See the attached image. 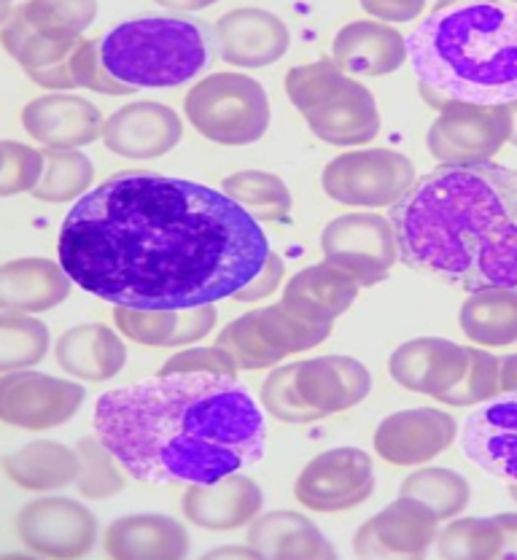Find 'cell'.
Masks as SVG:
<instances>
[{
  "mask_svg": "<svg viewBox=\"0 0 517 560\" xmlns=\"http://www.w3.org/2000/svg\"><path fill=\"white\" fill-rule=\"evenodd\" d=\"M259 221L224 191L119 173L86 191L60 230L75 285L132 311H189L235 296L270 256Z\"/></svg>",
  "mask_w": 517,
  "mask_h": 560,
  "instance_id": "cell-1",
  "label": "cell"
},
{
  "mask_svg": "<svg viewBox=\"0 0 517 560\" xmlns=\"http://www.w3.org/2000/svg\"><path fill=\"white\" fill-rule=\"evenodd\" d=\"M92 429L127 475L154 486H211L259 464L267 420L235 377L156 375L97 399Z\"/></svg>",
  "mask_w": 517,
  "mask_h": 560,
  "instance_id": "cell-2",
  "label": "cell"
},
{
  "mask_svg": "<svg viewBox=\"0 0 517 560\" xmlns=\"http://www.w3.org/2000/svg\"><path fill=\"white\" fill-rule=\"evenodd\" d=\"M399 259L458 289H517V171L439 165L391 208Z\"/></svg>",
  "mask_w": 517,
  "mask_h": 560,
  "instance_id": "cell-3",
  "label": "cell"
},
{
  "mask_svg": "<svg viewBox=\"0 0 517 560\" xmlns=\"http://www.w3.org/2000/svg\"><path fill=\"white\" fill-rule=\"evenodd\" d=\"M418 84L453 103L496 108L517 101V5H439L407 38Z\"/></svg>",
  "mask_w": 517,
  "mask_h": 560,
  "instance_id": "cell-4",
  "label": "cell"
},
{
  "mask_svg": "<svg viewBox=\"0 0 517 560\" xmlns=\"http://www.w3.org/2000/svg\"><path fill=\"white\" fill-rule=\"evenodd\" d=\"M103 68L130 90H167L208 66V35L200 22L178 16H138L101 38Z\"/></svg>",
  "mask_w": 517,
  "mask_h": 560,
  "instance_id": "cell-5",
  "label": "cell"
},
{
  "mask_svg": "<svg viewBox=\"0 0 517 560\" xmlns=\"http://www.w3.org/2000/svg\"><path fill=\"white\" fill-rule=\"evenodd\" d=\"M186 119L202 138L222 145H248L270 127V101L259 81L243 73H213L189 90Z\"/></svg>",
  "mask_w": 517,
  "mask_h": 560,
  "instance_id": "cell-6",
  "label": "cell"
},
{
  "mask_svg": "<svg viewBox=\"0 0 517 560\" xmlns=\"http://www.w3.org/2000/svg\"><path fill=\"white\" fill-rule=\"evenodd\" d=\"M329 335L332 324H313L286 305H270L226 324L216 346L232 355L237 370H265L278 366L286 355L321 346Z\"/></svg>",
  "mask_w": 517,
  "mask_h": 560,
  "instance_id": "cell-7",
  "label": "cell"
},
{
  "mask_svg": "<svg viewBox=\"0 0 517 560\" xmlns=\"http://www.w3.org/2000/svg\"><path fill=\"white\" fill-rule=\"evenodd\" d=\"M321 184L340 206L393 208L415 186V165L399 151H348L329 162Z\"/></svg>",
  "mask_w": 517,
  "mask_h": 560,
  "instance_id": "cell-8",
  "label": "cell"
},
{
  "mask_svg": "<svg viewBox=\"0 0 517 560\" xmlns=\"http://www.w3.org/2000/svg\"><path fill=\"white\" fill-rule=\"evenodd\" d=\"M513 132L509 105L482 108V105L450 103L428 127V154L443 165H482L491 162Z\"/></svg>",
  "mask_w": 517,
  "mask_h": 560,
  "instance_id": "cell-9",
  "label": "cell"
},
{
  "mask_svg": "<svg viewBox=\"0 0 517 560\" xmlns=\"http://www.w3.org/2000/svg\"><path fill=\"white\" fill-rule=\"evenodd\" d=\"M321 248L327 261L342 267L359 285H377L399 259L391 221L375 213L337 215L324 226Z\"/></svg>",
  "mask_w": 517,
  "mask_h": 560,
  "instance_id": "cell-10",
  "label": "cell"
},
{
  "mask_svg": "<svg viewBox=\"0 0 517 560\" xmlns=\"http://www.w3.org/2000/svg\"><path fill=\"white\" fill-rule=\"evenodd\" d=\"M375 490L372 458L359 447H334L310 460L296 477L294 495L313 512H342L364 504Z\"/></svg>",
  "mask_w": 517,
  "mask_h": 560,
  "instance_id": "cell-11",
  "label": "cell"
},
{
  "mask_svg": "<svg viewBox=\"0 0 517 560\" xmlns=\"http://www.w3.org/2000/svg\"><path fill=\"white\" fill-rule=\"evenodd\" d=\"M84 401L79 383L40 372H5L0 381V420L25 431H46L68 423Z\"/></svg>",
  "mask_w": 517,
  "mask_h": 560,
  "instance_id": "cell-12",
  "label": "cell"
},
{
  "mask_svg": "<svg viewBox=\"0 0 517 560\" xmlns=\"http://www.w3.org/2000/svg\"><path fill=\"white\" fill-rule=\"evenodd\" d=\"M16 530L25 547L38 556L71 560L95 547L97 521L81 501L51 495L22 506Z\"/></svg>",
  "mask_w": 517,
  "mask_h": 560,
  "instance_id": "cell-13",
  "label": "cell"
},
{
  "mask_svg": "<svg viewBox=\"0 0 517 560\" xmlns=\"http://www.w3.org/2000/svg\"><path fill=\"white\" fill-rule=\"evenodd\" d=\"M437 534L439 517L432 506L399 495L356 530L353 550L359 558H421L437 541Z\"/></svg>",
  "mask_w": 517,
  "mask_h": 560,
  "instance_id": "cell-14",
  "label": "cell"
},
{
  "mask_svg": "<svg viewBox=\"0 0 517 560\" xmlns=\"http://www.w3.org/2000/svg\"><path fill=\"white\" fill-rule=\"evenodd\" d=\"M461 451L485 475L517 482V394L496 396L463 420Z\"/></svg>",
  "mask_w": 517,
  "mask_h": 560,
  "instance_id": "cell-15",
  "label": "cell"
},
{
  "mask_svg": "<svg viewBox=\"0 0 517 560\" xmlns=\"http://www.w3.org/2000/svg\"><path fill=\"white\" fill-rule=\"evenodd\" d=\"M456 434L458 423L450 412L415 407V410L393 412L377 425L375 451L393 466H418L445 453Z\"/></svg>",
  "mask_w": 517,
  "mask_h": 560,
  "instance_id": "cell-16",
  "label": "cell"
},
{
  "mask_svg": "<svg viewBox=\"0 0 517 560\" xmlns=\"http://www.w3.org/2000/svg\"><path fill=\"white\" fill-rule=\"evenodd\" d=\"M305 119L324 143L332 145H364L380 132L375 95L345 73L307 110Z\"/></svg>",
  "mask_w": 517,
  "mask_h": 560,
  "instance_id": "cell-17",
  "label": "cell"
},
{
  "mask_svg": "<svg viewBox=\"0 0 517 560\" xmlns=\"http://www.w3.org/2000/svg\"><path fill=\"white\" fill-rule=\"evenodd\" d=\"M469 370V348L443 340V337H418L402 342L391 353L388 372L402 388L412 394L443 399L456 388Z\"/></svg>",
  "mask_w": 517,
  "mask_h": 560,
  "instance_id": "cell-18",
  "label": "cell"
},
{
  "mask_svg": "<svg viewBox=\"0 0 517 560\" xmlns=\"http://www.w3.org/2000/svg\"><path fill=\"white\" fill-rule=\"evenodd\" d=\"M216 51L237 68H267L289 51L292 35L281 16L265 9L226 11L213 25Z\"/></svg>",
  "mask_w": 517,
  "mask_h": 560,
  "instance_id": "cell-19",
  "label": "cell"
},
{
  "mask_svg": "<svg viewBox=\"0 0 517 560\" xmlns=\"http://www.w3.org/2000/svg\"><path fill=\"white\" fill-rule=\"evenodd\" d=\"M184 136V125L173 108L165 103H130L119 108L106 121L108 151L127 156V160H156L178 145Z\"/></svg>",
  "mask_w": 517,
  "mask_h": 560,
  "instance_id": "cell-20",
  "label": "cell"
},
{
  "mask_svg": "<svg viewBox=\"0 0 517 560\" xmlns=\"http://www.w3.org/2000/svg\"><path fill=\"white\" fill-rule=\"evenodd\" d=\"M296 390L324 418L351 410L372 390V375L362 361L351 355H318L296 364Z\"/></svg>",
  "mask_w": 517,
  "mask_h": 560,
  "instance_id": "cell-21",
  "label": "cell"
},
{
  "mask_svg": "<svg viewBox=\"0 0 517 560\" xmlns=\"http://www.w3.org/2000/svg\"><path fill=\"white\" fill-rule=\"evenodd\" d=\"M22 125L46 149H79L106 132L97 105L79 95H44L25 105Z\"/></svg>",
  "mask_w": 517,
  "mask_h": 560,
  "instance_id": "cell-22",
  "label": "cell"
},
{
  "mask_svg": "<svg viewBox=\"0 0 517 560\" xmlns=\"http://www.w3.org/2000/svg\"><path fill=\"white\" fill-rule=\"evenodd\" d=\"M3 38L5 51L20 62L22 70L31 75L33 81L40 86H49V90H73V51L79 46V40H51L44 38L27 25V20L22 16V11L16 9L11 16V9H3Z\"/></svg>",
  "mask_w": 517,
  "mask_h": 560,
  "instance_id": "cell-23",
  "label": "cell"
},
{
  "mask_svg": "<svg viewBox=\"0 0 517 560\" xmlns=\"http://www.w3.org/2000/svg\"><path fill=\"white\" fill-rule=\"evenodd\" d=\"M181 506L184 515L200 528L235 530L259 517L265 493L251 477H243L237 471L211 486H189Z\"/></svg>",
  "mask_w": 517,
  "mask_h": 560,
  "instance_id": "cell-24",
  "label": "cell"
},
{
  "mask_svg": "<svg viewBox=\"0 0 517 560\" xmlns=\"http://www.w3.org/2000/svg\"><path fill=\"white\" fill-rule=\"evenodd\" d=\"M332 55L345 75H388L407 62V38L383 22L359 20L337 33Z\"/></svg>",
  "mask_w": 517,
  "mask_h": 560,
  "instance_id": "cell-25",
  "label": "cell"
},
{
  "mask_svg": "<svg viewBox=\"0 0 517 560\" xmlns=\"http://www.w3.org/2000/svg\"><path fill=\"white\" fill-rule=\"evenodd\" d=\"M359 289L362 285L356 283V278L332 261H324L296 272L289 280L283 289V305L313 324H332L356 302Z\"/></svg>",
  "mask_w": 517,
  "mask_h": 560,
  "instance_id": "cell-26",
  "label": "cell"
},
{
  "mask_svg": "<svg viewBox=\"0 0 517 560\" xmlns=\"http://www.w3.org/2000/svg\"><path fill=\"white\" fill-rule=\"evenodd\" d=\"M73 280L57 261L14 259L0 267V307L14 313H44L57 307L71 294Z\"/></svg>",
  "mask_w": 517,
  "mask_h": 560,
  "instance_id": "cell-27",
  "label": "cell"
},
{
  "mask_svg": "<svg viewBox=\"0 0 517 560\" xmlns=\"http://www.w3.org/2000/svg\"><path fill=\"white\" fill-rule=\"evenodd\" d=\"M114 320L125 337L138 346L173 348L191 346L208 337L216 326V305L189 307V311H132L114 307Z\"/></svg>",
  "mask_w": 517,
  "mask_h": 560,
  "instance_id": "cell-28",
  "label": "cell"
},
{
  "mask_svg": "<svg viewBox=\"0 0 517 560\" xmlns=\"http://www.w3.org/2000/svg\"><path fill=\"white\" fill-rule=\"evenodd\" d=\"M103 545L114 560H181L189 536L173 517L130 515L108 525Z\"/></svg>",
  "mask_w": 517,
  "mask_h": 560,
  "instance_id": "cell-29",
  "label": "cell"
},
{
  "mask_svg": "<svg viewBox=\"0 0 517 560\" xmlns=\"http://www.w3.org/2000/svg\"><path fill=\"white\" fill-rule=\"evenodd\" d=\"M55 355L68 375L86 383H106L125 366L127 348L108 326L81 324L57 340Z\"/></svg>",
  "mask_w": 517,
  "mask_h": 560,
  "instance_id": "cell-30",
  "label": "cell"
},
{
  "mask_svg": "<svg viewBox=\"0 0 517 560\" xmlns=\"http://www.w3.org/2000/svg\"><path fill=\"white\" fill-rule=\"evenodd\" d=\"M248 545L267 560H332L327 536L296 512H267L251 521Z\"/></svg>",
  "mask_w": 517,
  "mask_h": 560,
  "instance_id": "cell-31",
  "label": "cell"
},
{
  "mask_svg": "<svg viewBox=\"0 0 517 560\" xmlns=\"http://www.w3.org/2000/svg\"><path fill=\"white\" fill-rule=\"evenodd\" d=\"M3 471L14 486L33 493H49L73 486L81 475L79 451L60 445V442L40 440L3 458Z\"/></svg>",
  "mask_w": 517,
  "mask_h": 560,
  "instance_id": "cell-32",
  "label": "cell"
},
{
  "mask_svg": "<svg viewBox=\"0 0 517 560\" xmlns=\"http://www.w3.org/2000/svg\"><path fill=\"white\" fill-rule=\"evenodd\" d=\"M463 335L474 346L504 348L517 342V289L472 291L458 313Z\"/></svg>",
  "mask_w": 517,
  "mask_h": 560,
  "instance_id": "cell-33",
  "label": "cell"
},
{
  "mask_svg": "<svg viewBox=\"0 0 517 560\" xmlns=\"http://www.w3.org/2000/svg\"><path fill=\"white\" fill-rule=\"evenodd\" d=\"M224 195L235 200L257 221L286 219L292 210V191L278 175L265 171H243L224 178Z\"/></svg>",
  "mask_w": 517,
  "mask_h": 560,
  "instance_id": "cell-34",
  "label": "cell"
},
{
  "mask_svg": "<svg viewBox=\"0 0 517 560\" xmlns=\"http://www.w3.org/2000/svg\"><path fill=\"white\" fill-rule=\"evenodd\" d=\"M437 550L447 560H498L504 530L496 517H461L439 530Z\"/></svg>",
  "mask_w": 517,
  "mask_h": 560,
  "instance_id": "cell-35",
  "label": "cell"
},
{
  "mask_svg": "<svg viewBox=\"0 0 517 560\" xmlns=\"http://www.w3.org/2000/svg\"><path fill=\"white\" fill-rule=\"evenodd\" d=\"M95 167L75 149H44V175L33 195L44 202H66L90 191Z\"/></svg>",
  "mask_w": 517,
  "mask_h": 560,
  "instance_id": "cell-36",
  "label": "cell"
},
{
  "mask_svg": "<svg viewBox=\"0 0 517 560\" xmlns=\"http://www.w3.org/2000/svg\"><path fill=\"white\" fill-rule=\"evenodd\" d=\"M399 495H412V499L432 506L439 521H450V517H458L467 510L472 488L458 471L432 466V469H418L415 475L407 477Z\"/></svg>",
  "mask_w": 517,
  "mask_h": 560,
  "instance_id": "cell-37",
  "label": "cell"
},
{
  "mask_svg": "<svg viewBox=\"0 0 517 560\" xmlns=\"http://www.w3.org/2000/svg\"><path fill=\"white\" fill-rule=\"evenodd\" d=\"M27 25L51 40H79L95 22L97 3L92 0H33L20 5Z\"/></svg>",
  "mask_w": 517,
  "mask_h": 560,
  "instance_id": "cell-38",
  "label": "cell"
},
{
  "mask_svg": "<svg viewBox=\"0 0 517 560\" xmlns=\"http://www.w3.org/2000/svg\"><path fill=\"white\" fill-rule=\"evenodd\" d=\"M49 350V329L25 313H0V370L16 372L36 366Z\"/></svg>",
  "mask_w": 517,
  "mask_h": 560,
  "instance_id": "cell-39",
  "label": "cell"
},
{
  "mask_svg": "<svg viewBox=\"0 0 517 560\" xmlns=\"http://www.w3.org/2000/svg\"><path fill=\"white\" fill-rule=\"evenodd\" d=\"M81 458V475L75 480L81 495L86 499H111L125 490V466L119 458L101 442V436H81L75 442Z\"/></svg>",
  "mask_w": 517,
  "mask_h": 560,
  "instance_id": "cell-40",
  "label": "cell"
},
{
  "mask_svg": "<svg viewBox=\"0 0 517 560\" xmlns=\"http://www.w3.org/2000/svg\"><path fill=\"white\" fill-rule=\"evenodd\" d=\"M502 394V359L482 348H469V370L463 381L443 396L447 407H474Z\"/></svg>",
  "mask_w": 517,
  "mask_h": 560,
  "instance_id": "cell-41",
  "label": "cell"
},
{
  "mask_svg": "<svg viewBox=\"0 0 517 560\" xmlns=\"http://www.w3.org/2000/svg\"><path fill=\"white\" fill-rule=\"evenodd\" d=\"M294 372L296 364H286L275 366V370L267 375V381L261 383V407H265L272 418L283 420V423H313V420H321V412L313 410V407L302 399L299 390H296Z\"/></svg>",
  "mask_w": 517,
  "mask_h": 560,
  "instance_id": "cell-42",
  "label": "cell"
},
{
  "mask_svg": "<svg viewBox=\"0 0 517 560\" xmlns=\"http://www.w3.org/2000/svg\"><path fill=\"white\" fill-rule=\"evenodd\" d=\"M40 175H44V151L16 140L0 143V195L14 197L20 191H33Z\"/></svg>",
  "mask_w": 517,
  "mask_h": 560,
  "instance_id": "cell-43",
  "label": "cell"
},
{
  "mask_svg": "<svg viewBox=\"0 0 517 560\" xmlns=\"http://www.w3.org/2000/svg\"><path fill=\"white\" fill-rule=\"evenodd\" d=\"M342 75L334 60H316L307 66L292 68L286 75V95L302 116L324 97V92Z\"/></svg>",
  "mask_w": 517,
  "mask_h": 560,
  "instance_id": "cell-44",
  "label": "cell"
},
{
  "mask_svg": "<svg viewBox=\"0 0 517 560\" xmlns=\"http://www.w3.org/2000/svg\"><path fill=\"white\" fill-rule=\"evenodd\" d=\"M73 81L75 86H84V90L97 92V95H108V97H125L132 95L136 90L125 86L121 81H116L108 75V70L103 68V57H101V38L97 40H86L81 38L79 46L73 51Z\"/></svg>",
  "mask_w": 517,
  "mask_h": 560,
  "instance_id": "cell-45",
  "label": "cell"
},
{
  "mask_svg": "<svg viewBox=\"0 0 517 560\" xmlns=\"http://www.w3.org/2000/svg\"><path fill=\"white\" fill-rule=\"evenodd\" d=\"M191 372H200V375L235 377L237 364L232 361V355L219 346L189 348V350H181V353L171 355V359L160 366L156 375H191Z\"/></svg>",
  "mask_w": 517,
  "mask_h": 560,
  "instance_id": "cell-46",
  "label": "cell"
},
{
  "mask_svg": "<svg viewBox=\"0 0 517 560\" xmlns=\"http://www.w3.org/2000/svg\"><path fill=\"white\" fill-rule=\"evenodd\" d=\"M283 276H286V267H283L281 256L270 254V256H267L265 270H261L259 276L246 285V289L237 291L235 300L237 302H259V300H265V296H270L272 291H275L278 285H281Z\"/></svg>",
  "mask_w": 517,
  "mask_h": 560,
  "instance_id": "cell-47",
  "label": "cell"
},
{
  "mask_svg": "<svg viewBox=\"0 0 517 560\" xmlns=\"http://www.w3.org/2000/svg\"><path fill=\"white\" fill-rule=\"evenodd\" d=\"M362 9L380 22H412L423 14V0H364Z\"/></svg>",
  "mask_w": 517,
  "mask_h": 560,
  "instance_id": "cell-48",
  "label": "cell"
},
{
  "mask_svg": "<svg viewBox=\"0 0 517 560\" xmlns=\"http://www.w3.org/2000/svg\"><path fill=\"white\" fill-rule=\"evenodd\" d=\"M496 521L504 530L502 558H517V515H513V512H504V515H496Z\"/></svg>",
  "mask_w": 517,
  "mask_h": 560,
  "instance_id": "cell-49",
  "label": "cell"
},
{
  "mask_svg": "<svg viewBox=\"0 0 517 560\" xmlns=\"http://www.w3.org/2000/svg\"><path fill=\"white\" fill-rule=\"evenodd\" d=\"M502 394H517V353L502 359Z\"/></svg>",
  "mask_w": 517,
  "mask_h": 560,
  "instance_id": "cell-50",
  "label": "cell"
},
{
  "mask_svg": "<svg viewBox=\"0 0 517 560\" xmlns=\"http://www.w3.org/2000/svg\"><path fill=\"white\" fill-rule=\"evenodd\" d=\"M205 558H261L251 545L248 547H224V550L208 552Z\"/></svg>",
  "mask_w": 517,
  "mask_h": 560,
  "instance_id": "cell-51",
  "label": "cell"
},
{
  "mask_svg": "<svg viewBox=\"0 0 517 560\" xmlns=\"http://www.w3.org/2000/svg\"><path fill=\"white\" fill-rule=\"evenodd\" d=\"M509 110H513V132H509V143L517 145V101L509 103Z\"/></svg>",
  "mask_w": 517,
  "mask_h": 560,
  "instance_id": "cell-52",
  "label": "cell"
},
{
  "mask_svg": "<svg viewBox=\"0 0 517 560\" xmlns=\"http://www.w3.org/2000/svg\"><path fill=\"white\" fill-rule=\"evenodd\" d=\"M509 495H513V501L517 504V482H509Z\"/></svg>",
  "mask_w": 517,
  "mask_h": 560,
  "instance_id": "cell-53",
  "label": "cell"
}]
</instances>
